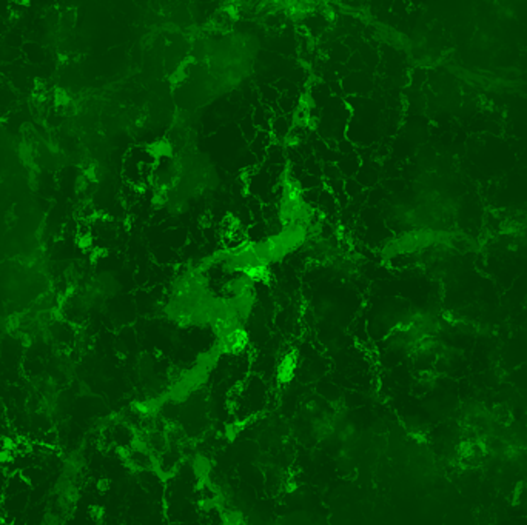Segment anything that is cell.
<instances>
[{"label":"cell","mask_w":527,"mask_h":525,"mask_svg":"<svg viewBox=\"0 0 527 525\" xmlns=\"http://www.w3.org/2000/svg\"><path fill=\"white\" fill-rule=\"evenodd\" d=\"M10 450H11V447H10V444H8L5 436H0V459H4L5 456H8Z\"/></svg>","instance_id":"obj_1"}]
</instances>
